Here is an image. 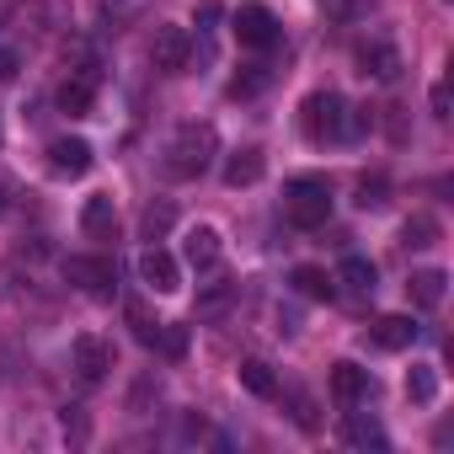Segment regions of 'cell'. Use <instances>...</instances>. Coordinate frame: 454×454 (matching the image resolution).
I'll list each match as a JSON object with an SVG mask.
<instances>
[{
  "label": "cell",
  "instance_id": "14",
  "mask_svg": "<svg viewBox=\"0 0 454 454\" xmlns=\"http://www.w3.org/2000/svg\"><path fill=\"white\" fill-rule=\"evenodd\" d=\"M417 332H422V326H417L411 316H380L369 337H374L380 348H390V353H401V348H411V342H417Z\"/></svg>",
  "mask_w": 454,
  "mask_h": 454
},
{
  "label": "cell",
  "instance_id": "6",
  "mask_svg": "<svg viewBox=\"0 0 454 454\" xmlns=\"http://www.w3.org/2000/svg\"><path fill=\"white\" fill-rule=\"evenodd\" d=\"M236 38H241L247 49H273V43H278V17L252 0V6L236 12Z\"/></svg>",
  "mask_w": 454,
  "mask_h": 454
},
{
  "label": "cell",
  "instance_id": "7",
  "mask_svg": "<svg viewBox=\"0 0 454 454\" xmlns=\"http://www.w3.org/2000/svg\"><path fill=\"white\" fill-rule=\"evenodd\" d=\"M139 278H145L155 294H176V289H182V262H176L166 247H150V252L139 257Z\"/></svg>",
  "mask_w": 454,
  "mask_h": 454
},
{
  "label": "cell",
  "instance_id": "25",
  "mask_svg": "<svg viewBox=\"0 0 454 454\" xmlns=\"http://www.w3.org/2000/svg\"><path fill=\"white\" fill-rule=\"evenodd\" d=\"M231 300H236V284H208V289L198 294V316H219Z\"/></svg>",
  "mask_w": 454,
  "mask_h": 454
},
{
  "label": "cell",
  "instance_id": "1",
  "mask_svg": "<svg viewBox=\"0 0 454 454\" xmlns=\"http://www.w3.org/2000/svg\"><path fill=\"white\" fill-rule=\"evenodd\" d=\"M305 134L310 139H358L364 129H369V113L364 107H348L337 91H316V97H305Z\"/></svg>",
  "mask_w": 454,
  "mask_h": 454
},
{
  "label": "cell",
  "instance_id": "13",
  "mask_svg": "<svg viewBox=\"0 0 454 454\" xmlns=\"http://www.w3.org/2000/svg\"><path fill=\"white\" fill-rule=\"evenodd\" d=\"M358 65H364V75H374V81H395V75H401V49H395V43H364V49H358Z\"/></svg>",
  "mask_w": 454,
  "mask_h": 454
},
{
  "label": "cell",
  "instance_id": "29",
  "mask_svg": "<svg viewBox=\"0 0 454 454\" xmlns=\"http://www.w3.org/2000/svg\"><path fill=\"white\" fill-rule=\"evenodd\" d=\"M433 118H449V81L433 86Z\"/></svg>",
  "mask_w": 454,
  "mask_h": 454
},
{
  "label": "cell",
  "instance_id": "2",
  "mask_svg": "<svg viewBox=\"0 0 454 454\" xmlns=\"http://www.w3.org/2000/svg\"><path fill=\"white\" fill-rule=\"evenodd\" d=\"M214 150H219L214 123H182V129H176V139L166 145V176H176V182L203 176V171H208V160H214Z\"/></svg>",
  "mask_w": 454,
  "mask_h": 454
},
{
  "label": "cell",
  "instance_id": "4",
  "mask_svg": "<svg viewBox=\"0 0 454 454\" xmlns=\"http://www.w3.org/2000/svg\"><path fill=\"white\" fill-rule=\"evenodd\" d=\"M65 278L81 284L91 300H113V289H118V268L107 257H65Z\"/></svg>",
  "mask_w": 454,
  "mask_h": 454
},
{
  "label": "cell",
  "instance_id": "9",
  "mask_svg": "<svg viewBox=\"0 0 454 454\" xmlns=\"http://www.w3.org/2000/svg\"><path fill=\"white\" fill-rule=\"evenodd\" d=\"M369 390H374V380H369V369H358V364H332V395L342 401V406H358V401H369Z\"/></svg>",
  "mask_w": 454,
  "mask_h": 454
},
{
  "label": "cell",
  "instance_id": "26",
  "mask_svg": "<svg viewBox=\"0 0 454 454\" xmlns=\"http://www.w3.org/2000/svg\"><path fill=\"white\" fill-rule=\"evenodd\" d=\"M171 219H176V214H171V203H150V208H145V236H150V241H155V236H166V231H171Z\"/></svg>",
  "mask_w": 454,
  "mask_h": 454
},
{
  "label": "cell",
  "instance_id": "27",
  "mask_svg": "<svg viewBox=\"0 0 454 454\" xmlns=\"http://www.w3.org/2000/svg\"><path fill=\"white\" fill-rule=\"evenodd\" d=\"M262 86H268V70L257 65L252 75H236V86H231V91H236V97H252V91H262Z\"/></svg>",
  "mask_w": 454,
  "mask_h": 454
},
{
  "label": "cell",
  "instance_id": "12",
  "mask_svg": "<svg viewBox=\"0 0 454 454\" xmlns=\"http://www.w3.org/2000/svg\"><path fill=\"white\" fill-rule=\"evenodd\" d=\"M81 231L91 236V241H113L118 236V208H113V198H86V208H81Z\"/></svg>",
  "mask_w": 454,
  "mask_h": 454
},
{
  "label": "cell",
  "instance_id": "22",
  "mask_svg": "<svg viewBox=\"0 0 454 454\" xmlns=\"http://www.w3.org/2000/svg\"><path fill=\"white\" fill-rule=\"evenodd\" d=\"M406 395H411V401H417V406H427V401H433V395H438V374H433V369H427V364H417V369H411V374H406Z\"/></svg>",
  "mask_w": 454,
  "mask_h": 454
},
{
  "label": "cell",
  "instance_id": "11",
  "mask_svg": "<svg viewBox=\"0 0 454 454\" xmlns=\"http://www.w3.org/2000/svg\"><path fill=\"white\" fill-rule=\"evenodd\" d=\"M219 252H224V247H219V231H208V224H198V231H187V236H182V262H187V268H198V273H203V268H214V262H219Z\"/></svg>",
  "mask_w": 454,
  "mask_h": 454
},
{
  "label": "cell",
  "instance_id": "19",
  "mask_svg": "<svg viewBox=\"0 0 454 454\" xmlns=\"http://www.w3.org/2000/svg\"><path fill=\"white\" fill-rule=\"evenodd\" d=\"M348 443H358V449H385V427H380L374 417H364V411H348Z\"/></svg>",
  "mask_w": 454,
  "mask_h": 454
},
{
  "label": "cell",
  "instance_id": "18",
  "mask_svg": "<svg viewBox=\"0 0 454 454\" xmlns=\"http://www.w3.org/2000/svg\"><path fill=\"white\" fill-rule=\"evenodd\" d=\"M332 284H348L353 294H374V262L369 257H342V268H337Z\"/></svg>",
  "mask_w": 454,
  "mask_h": 454
},
{
  "label": "cell",
  "instance_id": "28",
  "mask_svg": "<svg viewBox=\"0 0 454 454\" xmlns=\"http://www.w3.org/2000/svg\"><path fill=\"white\" fill-rule=\"evenodd\" d=\"M358 203H364V208H380V203H385V182H364V187H358Z\"/></svg>",
  "mask_w": 454,
  "mask_h": 454
},
{
  "label": "cell",
  "instance_id": "8",
  "mask_svg": "<svg viewBox=\"0 0 454 454\" xmlns=\"http://www.w3.org/2000/svg\"><path fill=\"white\" fill-rule=\"evenodd\" d=\"M75 374L86 380V385H97V380H107V369H113V348L102 342V337H75Z\"/></svg>",
  "mask_w": 454,
  "mask_h": 454
},
{
  "label": "cell",
  "instance_id": "10",
  "mask_svg": "<svg viewBox=\"0 0 454 454\" xmlns=\"http://www.w3.org/2000/svg\"><path fill=\"white\" fill-rule=\"evenodd\" d=\"M91 160H97V155H91L86 139H54V145H49V166H54L59 176H86Z\"/></svg>",
  "mask_w": 454,
  "mask_h": 454
},
{
  "label": "cell",
  "instance_id": "15",
  "mask_svg": "<svg viewBox=\"0 0 454 454\" xmlns=\"http://www.w3.org/2000/svg\"><path fill=\"white\" fill-rule=\"evenodd\" d=\"M262 171H268V160H262L257 145H247V150H236L231 160H224V182H231V187H252Z\"/></svg>",
  "mask_w": 454,
  "mask_h": 454
},
{
  "label": "cell",
  "instance_id": "16",
  "mask_svg": "<svg viewBox=\"0 0 454 454\" xmlns=\"http://www.w3.org/2000/svg\"><path fill=\"white\" fill-rule=\"evenodd\" d=\"M406 294H411V305H422V310H438V305H443V294H449V278H443L438 268H427V273H411Z\"/></svg>",
  "mask_w": 454,
  "mask_h": 454
},
{
  "label": "cell",
  "instance_id": "21",
  "mask_svg": "<svg viewBox=\"0 0 454 454\" xmlns=\"http://www.w3.org/2000/svg\"><path fill=\"white\" fill-rule=\"evenodd\" d=\"M236 374H241V385H247L252 395H273V390H278V380H273V369H268L262 358H247Z\"/></svg>",
  "mask_w": 454,
  "mask_h": 454
},
{
  "label": "cell",
  "instance_id": "3",
  "mask_svg": "<svg viewBox=\"0 0 454 454\" xmlns=\"http://www.w3.org/2000/svg\"><path fill=\"white\" fill-rule=\"evenodd\" d=\"M284 214L300 231H316V224L332 219V182L326 176H294L289 192H284Z\"/></svg>",
  "mask_w": 454,
  "mask_h": 454
},
{
  "label": "cell",
  "instance_id": "30",
  "mask_svg": "<svg viewBox=\"0 0 454 454\" xmlns=\"http://www.w3.org/2000/svg\"><path fill=\"white\" fill-rule=\"evenodd\" d=\"M12 75H17V49L0 43V81H12Z\"/></svg>",
  "mask_w": 454,
  "mask_h": 454
},
{
  "label": "cell",
  "instance_id": "23",
  "mask_svg": "<svg viewBox=\"0 0 454 454\" xmlns=\"http://www.w3.org/2000/svg\"><path fill=\"white\" fill-rule=\"evenodd\" d=\"M401 236H406V247H433V241H438V219H427V214H411Z\"/></svg>",
  "mask_w": 454,
  "mask_h": 454
},
{
  "label": "cell",
  "instance_id": "24",
  "mask_svg": "<svg viewBox=\"0 0 454 454\" xmlns=\"http://www.w3.org/2000/svg\"><path fill=\"white\" fill-rule=\"evenodd\" d=\"M155 348H160L171 364H176V358H187V326H176V321H171V326H160V332H155Z\"/></svg>",
  "mask_w": 454,
  "mask_h": 454
},
{
  "label": "cell",
  "instance_id": "32",
  "mask_svg": "<svg viewBox=\"0 0 454 454\" xmlns=\"http://www.w3.org/2000/svg\"><path fill=\"white\" fill-rule=\"evenodd\" d=\"M0 214H6V187H0Z\"/></svg>",
  "mask_w": 454,
  "mask_h": 454
},
{
  "label": "cell",
  "instance_id": "20",
  "mask_svg": "<svg viewBox=\"0 0 454 454\" xmlns=\"http://www.w3.org/2000/svg\"><path fill=\"white\" fill-rule=\"evenodd\" d=\"M289 284H294L305 300H332V294H337V289H332V278H326L321 268H294V273H289Z\"/></svg>",
  "mask_w": 454,
  "mask_h": 454
},
{
  "label": "cell",
  "instance_id": "17",
  "mask_svg": "<svg viewBox=\"0 0 454 454\" xmlns=\"http://www.w3.org/2000/svg\"><path fill=\"white\" fill-rule=\"evenodd\" d=\"M54 102H59L65 118H86V113H91V75H70Z\"/></svg>",
  "mask_w": 454,
  "mask_h": 454
},
{
  "label": "cell",
  "instance_id": "5",
  "mask_svg": "<svg viewBox=\"0 0 454 454\" xmlns=\"http://www.w3.org/2000/svg\"><path fill=\"white\" fill-rule=\"evenodd\" d=\"M150 59H155V70L182 75V70H187V59H192V38H187V27H155Z\"/></svg>",
  "mask_w": 454,
  "mask_h": 454
},
{
  "label": "cell",
  "instance_id": "31",
  "mask_svg": "<svg viewBox=\"0 0 454 454\" xmlns=\"http://www.w3.org/2000/svg\"><path fill=\"white\" fill-rule=\"evenodd\" d=\"M198 22L208 27V22H219V6H214V0H203V6H198Z\"/></svg>",
  "mask_w": 454,
  "mask_h": 454
}]
</instances>
